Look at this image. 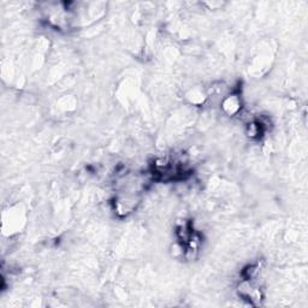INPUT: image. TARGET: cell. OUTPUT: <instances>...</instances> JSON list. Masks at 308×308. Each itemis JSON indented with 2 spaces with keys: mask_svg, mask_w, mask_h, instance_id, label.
<instances>
[{
  "mask_svg": "<svg viewBox=\"0 0 308 308\" xmlns=\"http://www.w3.org/2000/svg\"><path fill=\"white\" fill-rule=\"evenodd\" d=\"M222 107H223L225 114L229 116H234L237 114L242 107L241 99H239L237 94L228 95L223 100V102H222Z\"/></svg>",
  "mask_w": 308,
  "mask_h": 308,
  "instance_id": "6da1fadb",
  "label": "cell"
}]
</instances>
